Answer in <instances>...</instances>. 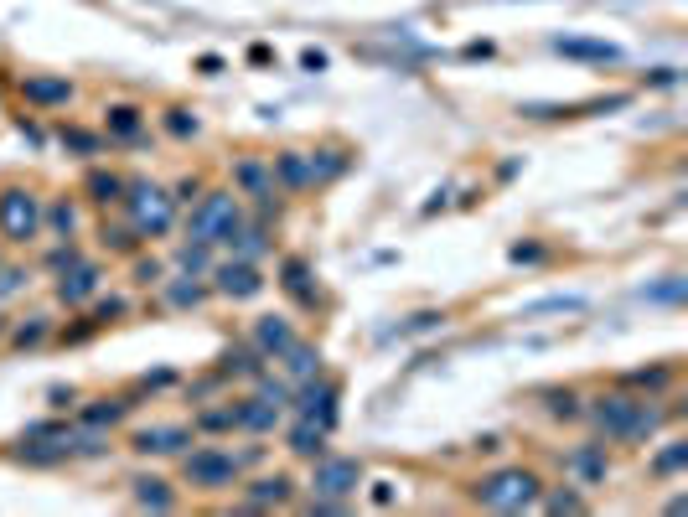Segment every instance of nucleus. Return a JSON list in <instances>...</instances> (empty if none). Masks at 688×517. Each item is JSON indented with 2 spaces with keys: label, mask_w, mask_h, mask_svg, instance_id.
Returning <instances> with one entry per match:
<instances>
[{
  "label": "nucleus",
  "mask_w": 688,
  "mask_h": 517,
  "mask_svg": "<svg viewBox=\"0 0 688 517\" xmlns=\"http://www.w3.org/2000/svg\"><path fill=\"white\" fill-rule=\"evenodd\" d=\"M233 192L249 197V202H259L264 218H269V207L280 212V187H275V171H269L264 156H238V161H233Z\"/></svg>",
  "instance_id": "1a4fd4ad"
},
{
  "label": "nucleus",
  "mask_w": 688,
  "mask_h": 517,
  "mask_svg": "<svg viewBox=\"0 0 688 517\" xmlns=\"http://www.w3.org/2000/svg\"><path fill=\"white\" fill-rule=\"evenodd\" d=\"M42 233H52V238H78V202H73V197H57L52 207H42Z\"/></svg>",
  "instance_id": "bb28decb"
},
{
  "label": "nucleus",
  "mask_w": 688,
  "mask_h": 517,
  "mask_svg": "<svg viewBox=\"0 0 688 517\" xmlns=\"http://www.w3.org/2000/svg\"><path fill=\"white\" fill-rule=\"evenodd\" d=\"M104 140H109V145H135V140H145V109H140V104H109V109H104Z\"/></svg>",
  "instance_id": "dca6fc26"
},
{
  "label": "nucleus",
  "mask_w": 688,
  "mask_h": 517,
  "mask_svg": "<svg viewBox=\"0 0 688 517\" xmlns=\"http://www.w3.org/2000/svg\"><path fill=\"white\" fill-rule=\"evenodd\" d=\"M290 409V388L275 378H259L249 399H233V430H249V435H275L285 424Z\"/></svg>",
  "instance_id": "0eeeda50"
},
{
  "label": "nucleus",
  "mask_w": 688,
  "mask_h": 517,
  "mask_svg": "<svg viewBox=\"0 0 688 517\" xmlns=\"http://www.w3.org/2000/svg\"><path fill=\"white\" fill-rule=\"evenodd\" d=\"M249 342H254V352H259L264 362H275V357L295 342V326H290V316H259L254 331H249Z\"/></svg>",
  "instance_id": "f3484780"
},
{
  "label": "nucleus",
  "mask_w": 688,
  "mask_h": 517,
  "mask_svg": "<svg viewBox=\"0 0 688 517\" xmlns=\"http://www.w3.org/2000/svg\"><path fill=\"white\" fill-rule=\"evenodd\" d=\"M207 285H213V295H223V300H254L264 290V275H259L254 259H233L228 254L223 264L207 269Z\"/></svg>",
  "instance_id": "9b49d317"
},
{
  "label": "nucleus",
  "mask_w": 688,
  "mask_h": 517,
  "mask_svg": "<svg viewBox=\"0 0 688 517\" xmlns=\"http://www.w3.org/2000/svg\"><path fill=\"white\" fill-rule=\"evenodd\" d=\"M161 125H166L176 140H192V135L202 130V119H197V114H187V109H166V119H161Z\"/></svg>",
  "instance_id": "f704fd0d"
},
{
  "label": "nucleus",
  "mask_w": 688,
  "mask_h": 517,
  "mask_svg": "<svg viewBox=\"0 0 688 517\" xmlns=\"http://www.w3.org/2000/svg\"><path fill=\"white\" fill-rule=\"evenodd\" d=\"M626 383H637V388H647V393H663L668 383H673V368H652V373H632Z\"/></svg>",
  "instance_id": "4c0bfd02"
},
{
  "label": "nucleus",
  "mask_w": 688,
  "mask_h": 517,
  "mask_svg": "<svg viewBox=\"0 0 688 517\" xmlns=\"http://www.w3.org/2000/svg\"><path fill=\"white\" fill-rule=\"evenodd\" d=\"M26 285H32V269H21V264H0V300L21 295Z\"/></svg>",
  "instance_id": "72a5a7b5"
},
{
  "label": "nucleus",
  "mask_w": 688,
  "mask_h": 517,
  "mask_svg": "<svg viewBox=\"0 0 688 517\" xmlns=\"http://www.w3.org/2000/svg\"><path fill=\"white\" fill-rule=\"evenodd\" d=\"M161 280H166V264H156V259H135V285L151 290V285H161Z\"/></svg>",
  "instance_id": "ea45409f"
},
{
  "label": "nucleus",
  "mask_w": 688,
  "mask_h": 517,
  "mask_svg": "<svg viewBox=\"0 0 688 517\" xmlns=\"http://www.w3.org/2000/svg\"><path fill=\"white\" fill-rule=\"evenodd\" d=\"M538 507H549V512H585V497H575V492H549V497H538Z\"/></svg>",
  "instance_id": "58836bf2"
},
{
  "label": "nucleus",
  "mask_w": 688,
  "mask_h": 517,
  "mask_svg": "<svg viewBox=\"0 0 688 517\" xmlns=\"http://www.w3.org/2000/svg\"><path fill=\"white\" fill-rule=\"evenodd\" d=\"M564 471H570L580 486H601L611 476V455H606L601 440H585V445H575L570 455H564Z\"/></svg>",
  "instance_id": "4468645a"
},
{
  "label": "nucleus",
  "mask_w": 688,
  "mask_h": 517,
  "mask_svg": "<svg viewBox=\"0 0 688 517\" xmlns=\"http://www.w3.org/2000/svg\"><path fill=\"white\" fill-rule=\"evenodd\" d=\"M337 399H342L337 383L316 373V378H306L301 388L290 393V409L301 414V419H311V424H321V430L332 435V430H337Z\"/></svg>",
  "instance_id": "6e6552de"
},
{
  "label": "nucleus",
  "mask_w": 688,
  "mask_h": 517,
  "mask_svg": "<svg viewBox=\"0 0 688 517\" xmlns=\"http://www.w3.org/2000/svg\"><path fill=\"white\" fill-rule=\"evenodd\" d=\"M21 99L26 104H37V109H63V104H73V83L68 78H26L21 83Z\"/></svg>",
  "instance_id": "aec40b11"
},
{
  "label": "nucleus",
  "mask_w": 688,
  "mask_h": 517,
  "mask_svg": "<svg viewBox=\"0 0 688 517\" xmlns=\"http://www.w3.org/2000/svg\"><path fill=\"white\" fill-rule=\"evenodd\" d=\"M47 337H52V316L47 311H32V316H21V321L6 326V342L11 347H42Z\"/></svg>",
  "instance_id": "a878e982"
},
{
  "label": "nucleus",
  "mask_w": 688,
  "mask_h": 517,
  "mask_svg": "<svg viewBox=\"0 0 688 517\" xmlns=\"http://www.w3.org/2000/svg\"><path fill=\"white\" fill-rule=\"evenodd\" d=\"M285 450H290V455H301V461H316V455H326V430L295 414L290 435H285Z\"/></svg>",
  "instance_id": "4be33fe9"
},
{
  "label": "nucleus",
  "mask_w": 688,
  "mask_h": 517,
  "mask_svg": "<svg viewBox=\"0 0 688 517\" xmlns=\"http://www.w3.org/2000/svg\"><path fill=\"white\" fill-rule=\"evenodd\" d=\"M269 171H275V187L280 192H311V156L306 150H280L275 161H269Z\"/></svg>",
  "instance_id": "6ab92c4d"
},
{
  "label": "nucleus",
  "mask_w": 688,
  "mask_h": 517,
  "mask_svg": "<svg viewBox=\"0 0 688 517\" xmlns=\"http://www.w3.org/2000/svg\"><path fill=\"white\" fill-rule=\"evenodd\" d=\"M683 461H688V445H683V440H673V445H668V450L652 461V476H673Z\"/></svg>",
  "instance_id": "e433bc0d"
},
{
  "label": "nucleus",
  "mask_w": 688,
  "mask_h": 517,
  "mask_svg": "<svg viewBox=\"0 0 688 517\" xmlns=\"http://www.w3.org/2000/svg\"><path fill=\"white\" fill-rule=\"evenodd\" d=\"M280 290H285L301 311H316V300H321L316 275H311V264H306V259H285V264H280Z\"/></svg>",
  "instance_id": "a211bd4d"
},
{
  "label": "nucleus",
  "mask_w": 688,
  "mask_h": 517,
  "mask_svg": "<svg viewBox=\"0 0 688 517\" xmlns=\"http://www.w3.org/2000/svg\"><path fill=\"white\" fill-rule=\"evenodd\" d=\"M275 362H285V373H290L295 383H306V378H316V373H321V352H316L311 342H301V337H295V342H290Z\"/></svg>",
  "instance_id": "393cba45"
},
{
  "label": "nucleus",
  "mask_w": 688,
  "mask_h": 517,
  "mask_svg": "<svg viewBox=\"0 0 688 517\" xmlns=\"http://www.w3.org/2000/svg\"><path fill=\"white\" fill-rule=\"evenodd\" d=\"M63 145L78 150V156H104V130H63Z\"/></svg>",
  "instance_id": "473e14b6"
},
{
  "label": "nucleus",
  "mask_w": 688,
  "mask_h": 517,
  "mask_svg": "<svg viewBox=\"0 0 688 517\" xmlns=\"http://www.w3.org/2000/svg\"><path fill=\"white\" fill-rule=\"evenodd\" d=\"M544 497V481L528 466H502V471H487L482 481H471V502L487 507V512H528Z\"/></svg>",
  "instance_id": "20e7f679"
},
{
  "label": "nucleus",
  "mask_w": 688,
  "mask_h": 517,
  "mask_svg": "<svg viewBox=\"0 0 688 517\" xmlns=\"http://www.w3.org/2000/svg\"><path fill=\"white\" fill-rule=\"evenodd\" d=\"M135 404L130 399H88L83 409H78V424H88V430H114L119 419H125Z\"/></svg>",
  "instance_id": "b1692460"
},
{
  "label": "nucleus",
  "mask_w": 688,
  "mask_h": 517,
  "mask_svg": "<svg viewBox=\"0 0 688 517\" xmlns=\"http://www.w3.org/2000/svg\"><path fill=\"white\" fill-rule=\"evenodd\" d=\"M135 502H140V507H156V512H171V507H176V492H166L161 476H140V481H135Z\"/></svg>",
  "instance_id": "2f4dec72"
},
{
  "label": "nucleus",
  "mask_w": 688,
  "mask_h": 517,
  "mask_svg": "<svg viewBox=\"0 0 688 517\" xmlns=\"http://www.w3.org/2000/svg\"><path fill=\"white\" fill-rule=\"evenodd\" d=\"M580 414L601 430V440H616V445H642L663 430L657 399H632V393H601V399H590Z\"/></svg>",
  "instance_id": "f257e3e1"
},
{
  "label": "nucleus",
  "mask_w": 688,
  "mask_h": 517,
  "mask_svg": "<svg viewBox=\"0 0 688 517\" xmlns=\"http://www.w3.org/2000/svg\"><path fill=\"white\" fill-rule=\"evenodd\" d=\"M295 502V476L275 471V476H259L244 486V507L249 512H269V507H290Z\"/></svg>",
  "instance_id": "2eb2a0df"
},
{
  "label": "nucleus",
  "mask_w": 688,
  "mask_h": 517,
  "mask_svg": "<svg viewBox=\"0 0 688 517\" xmlns=\"http://www.w3.org/2000/svg\"><path fill=\"white\" fill-rule=\"evenodd\" d=\"M357 481H363V466H357L352 455H316V471H311L316 497L347 502V497H357Z\"/></svg>",
  "instance_id": "9d476101"
},
{
  "label": "nucleus",
  "mask_w": 688,
  "mask_h": 517,
  "mask_svg": "<svg viewBox=\"0 0 688 517\" xmlns=\"http://www.w3.org/2000/svg\"><path fill=\"white\" fill-rule=\"evenodd\" d=\"M192 445H197L192 424H145V430L130 435V450H135V455H187Z\"/></svg>",
  "instance_id": "ddd939ff"
},
{
  "label": "nucleus",
  "mask_w": 688,
  "mask_h": 517,
  "mask_svg": "<svg viewBox=\"0 0 688 517\" xmlns=\"http://www.w3.org/2000/svg\"><path fill=\"white\" fill-rule=\"evenodd\" d=\"M119 207H125V223L135 228L140 243L166 238V233L176 228V212H182V202H176V197L161 187V181H151V176H130Z\"/></svg>",
  "instance_id": "f03ea898"
},
{
  "label": "nucleus",
  "mask_w": 688,
  "mask_h": 517,
  "mask_svg": "<svg viewBox=\"0 0 688 517\" xmlns=\"http://www.w3.org/2000/svg\"><path fill=\"white\" fill-rule=\"evenodd\" d=\"M538 399H544V414H549V419H580V409H585L575 388H544Z\"/></svg>",
  "instance_id": "c756f323"
},
{
  "label": "nucleus",
  "mask_w": 688,
  "mask_h": 517,
  "mask_svg": "<svg viewBox=\"0 0 688 517\" xmlns=\"http://www.w3.org/2000/svg\"><path fill=\"white\" fill-rule=\"evenodd\" d=\"M559 52H575V57H616V47H606V42H559Z\"/></svg>",
  "instance_id": "a19ab883"
},
{
  "label": "nucleus",
  "mask_w": 688,
  "mask_h": 517,
  "mask_svg": "<svg viewBox=\"0 0 688 517\" xmlns=\"http://www.w3.org/2000/svg\"><path fill=\"white\" fill-rule=\"evenodd\" d=\"M259 445L254 450H228V445H192L182 455V481L192 486V492H223V486H238V476H244L254 461H259Z\"/></svg>",
  "instance_id": "7ed1b4c3"
},
{
  "label": "nucleus",
  "mask_w": 688,
  "mask_h": 517,
  "mask_svg": "<svg viewBox=\"0 0 688 517\" xmlns=\"http://www.w3.org/2000/svg\"><path fill=\"white\" fill-rule=\"evenodd\" d=\"M104 249H114V254H135V249H140V238H135L130 223H125V228H109V223H104Z\"/></svg>",
  "instance_id": "c9c22d12"
},
{
  "label": "nucleus",
  "mask_w": 688,
  "mask_h": 517,
  "mask_svg": "<svg viewBox=\"0 0 688 517\" xmlns=\"http://www.w3.org/2000/svg\"><path fill=\"white\" fill-rule=\"evenodd\" d=\"M223 249H228L233 259H259V254L269 249V238H264V228H244V223H238V228L223 238Z\"/></svg>",
  "instance_id": "c85d7f7f"
},
{
  "label": "nucleus",
  "mask_w": 688,
  "mask_h": 517,
  "mask_svg": "<svg viewBox=\"0 0 688 517\" xmlns=\"http://www.w3.org/2000/svg\"><path fill=\"white\" fill-rule=\"evenodd\" d=\"M6 326H11V321H6V316H0V337H6Z\"/></svg>",
  "instance_id": "79ce46f5"
},
{
  "label": "nucleus",
  "mask_w": 688,
  "mask_h": 517,
  "mask_svg": "<svg viewBox=\"0 0 688 517\" xmlns=\"http://www.w3.org/2000/svg\"><path fill=\"white\" fill-rule=\"evenodd\" d=\"M161 290H166V300L176 311H192V306H202V300L213 295V285L197 280V275H171V280H161Z\"/></svg>",
  "instance_id": "5701e85b"
},
{
  "label": "nucleus",
  "mask_w": 688,
  "mask_h": 517,
  "mask_svg": "<svg viewBox=\"0 0 688 517\" xmlns=\"http://www.w3.org/2000/svg\"><path fill=\"white\" fill-rule=\"evenodd\" d=\"M0 238L11 243V249H32L42 243V197L32 187H0Z\"/></svg>",
  "instance_id": "423d86ee"
},
{
  "label": "nucleus",
  "mask_w": 688,
  "mask_h": 517,
  "mask_svg": "<svg viewBox=\"0 0 688 517\" xmlns=\"http://www.w3.org/2000/svg\"><path fill=\"white\" fill-rule=\"evenodd\" d=\"M52 280H57L52 295L63 300V306H88V300L99 295V285H104V269H99L94 259H73L68 269H57Z\"/></svg>",
  "instance_id": "f8f14e48"
},
{
  "label": "nucleus",
  "mask_w": 688,
  "mask_h": 517,
  "mask_svg": "<svg viewBox=\"0 0 688 517\" xmlns=\"http://www.w3.org/2000/svg\"><path fill=\"white\" fill-rule=\"evenodd\" d=\"M125 181H130V176H119V171H104V166H94V171L83 176V197L94 202L99 212H104V207H119V197H125Z\"/></svg>",
  "instance_id": "412c9836"
},
{
  "label": "nucleus",
  "mask_w": 688,
  "mask_h": 517,
  "mask_svg": "<svg viewBox=\"0 0 688 517\" xmlns=\"http://www.w3.org/2000/svg\"><path fill=\"white\" fill-rule=\"evenodd\" d=\"M347 166H352V161H347V150H311V181H316V187L337 181Z\"/></svg>",
  "instance_id": "7c9ffc66"
},
{
  "label": "nucleus",
  "mask_w": 688,
  "mask_h": 517,
  "mask_svg": "<svg viewBox=\"0 0 688 517\" xmlns=\"http://www.w3.org/2000/svg\"><path fill=\"white\" fill-rule=\"evenodd\" d=\"M187 238L197 243H223L238 223H244V197L233 187H213V192H197V202H187Z\"/></svg>",
  "instance_id": "39448f33"
},
{
  "label": "nucleus",
  "mask_w": 688,
  "mask_h": 517,
  "mask_svg": "<svg viewBox=\"0 0 688 517\" xmlns=\"http://www.w3.org/2000/svg\"><path fill=\"white\" fill-rule=\"evenodd\" d=\"M176 275H197V280H207V269H213V243H197V238H187L182 249H176Z\"/></svg>",
  "instance_id": "cd10ccee"
}]
</instances>
